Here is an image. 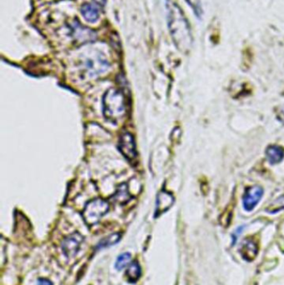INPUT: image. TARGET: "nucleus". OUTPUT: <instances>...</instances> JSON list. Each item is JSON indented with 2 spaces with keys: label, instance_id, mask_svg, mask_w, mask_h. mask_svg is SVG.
<instances>
[{
  "label": "nucleus",
  "instance_id": "f257e3e1",
  "mask_svg": "<svg viewBox=\"0 0 284 285\" xmlns=\"http://www.w3.org/2000/svg\"><path fill=\"white\" fill-rule=\"evenodd\" d=\"M167 26L170 35L177 48L182 52H188L193 46L191 27L183 10L171 0L166 2Z\"/></svg>",
  "mask_w": 284,
  "mask_h": 285
},
{
  "label": "nucleus",
  "instance_id": "f03ea898",
  "mask_svg": "<svg viewBox=\"0 0 284 285\" xmlns=\"http://www.w3.org/2000/svg\"><path fill=\"white\" fill-rule=\"evenodd\" d=\"M103 111L104 117L112 123L121 120L126 113L124 94L117 89H108L103 98Z\"/></svg>",
  "mask_w": 284,
  "mask_h": 285
},
{
  "label": "nucleus",
  "instance_id": "7ed1b4c3",
  "mask_svg": "<svg viewBox=\"0 0 284 285\" xmlns=\"http://www.w3.org/2000/svg\"><path fill=\"white\" fill-rule=\"evenodd\" d=\"M109 204L103 199H93L84 207L82 216L87 225L93 226L97 224L100 219L108 212Z\"/></svg>",
  "mask_w": 284,
  "mask_h": 285
},
{
  "label": "nucleus",
  "instance_id": "20e7f679",
  "mask_svg": "<svg viewBox=\"0 0 284 285\" xmlns=\"http://www.w3.org/2000/svg\"><path fill=\"white\" fill-rule=\"evenodd\" d=\"M83 64L87 73L92 77L104 73L109 68L108 60L100 52L88 53Z\"/></svg>",
  "mask_w": 284,
  "mask_h": 285
},
{
  "label": "nucleus",
  "instance_id": "39448f33",
  "mask_svg": "<svg viewBox=\"0 0 284 285\" xmlns=\"http://www.w3.org/2000/svg\"><path fill=\"white\" fill-rule=\"evenodd\" d=\"M263 195V188L259 185L252 186L245 191L242 197V206L248 212L253 211Z\"/></svg>",
  "mask_w": 284,
  "mask_h": 285
},
{
  "label": "nucleus",
  "instance_id": "423d86ee",
  "mask_svg": "<svg viewBox=\"0 0 284 285\" xmlns=\"http://www.w3.org/2000/svg\"><path fill=\"white\" fill-rule=\"evenodd\" d=\"M84 242V237L80 233L75 232L72 235H68L63 240L62 250L64 254L68 258H71L77 254L80 249V245Z\"/></svg>",
  "mask_w": 284,
  "mask_h": 285
},
{
  "label": "nucleus",
  "instance_id": "0eeeda50",
  "mask_svg": "<svg viewBox=\"0 0 284 285\" xmlns=\"http://www.w3.org/2000/svg\"><path fill=\"white\" fill-rule=\"evenodd\" d=\"M119 150L128 161L132 162L136 159V145L131 134L124 133L121 135L119 140Z\"/></svg>",
  "mask_w": 284,
  "mask_h": 285
},
{
  "label": "nucleus",
  "instance_id": "6e6552de",
  "mask_svg": "<svg viewBox=\"0 0 284 285\" xmlns=\"http://www.w3.org/2000/svg\"><path fill=\"white\" fill-rule=\"evenodd\" d=\"M70 31L73 38L80 43H87L93 41L96 38V34L93 30L83 26L78 21L71 23Z\"/></svg>",
  "mask_w": 284,
  "mask_h": 285
},
{
  "label": "nucleus",
  "instance_id": "1a4fd4ad",
  "mask_svg": "<svg viewBox=\"0 0 284 285\" xmlns=\"http://www.w3.org/2000/svg\"><path fill=\"white\" fill-rule=\"evenodd\" d=\"M240 254L245 260L253 261L255 259L258 255V246L255 241L250 239H245L241 245Z\"/></svg>",
  "mask_w": 284,
  "mask_h": 285
},
{
  "label": "nucleus",
  "instance_id": "9d476101",
  "mask_svg": "<svg viewBox=\"0 0 284 285\" xmlns=\"http://www.w3.org/2000/svg\"><path fill=\"white\" fill-rule=\"evenodd\" d=\"M173 203H174V197L171 194L166 192V191H162L159 193L158 199H157L155 215L158 216V215H162L172 206Z\"/></svg>",
  "mask_w": 284,
  "mask_h": 285
},
{
  "label": "nucleus",
  "instance_id": "9b49d317",
  "mask_svg": "<svg viewBox=\"0 0 284 285\" xmlns=\"http://www.w3.org/2000/svg\"><path fill=\"white\" fill-rule=\"evenodd\" d=\"M80 12L84 20L91 24L97 22L100 16L99 7L93 4H84L82 5Z\"/></svg>",
  "mask_w": 284,
  "mask_h": 285
},
{
  "label": "nucleus",
  "instance_id": "f8f14e48",
  "mask_svg": "<svg viewBox=\"0 0 284 285\" xmlns=\"http://www.w3.org/2000/svg\"><path fill=\"white\" fill-rule=\"evenodd\" d=\"M266 157L272 164H279L284 158V150L278 145H270L267 148Z\"/></svg>",
  "mask_w": 284,
  "mask_h": 285
},
{
  "label": "nucleus",
  "instance_id": "ddd939ff",
  "mask_svg": "<svg viewBox=\"0 0 284 285\" xmlns=\"http://www.w3.org/2000/svg\"><path fill=\"white\" fill-rule=\"evenodd\" d=\"M141 267L138 261H134L130 263L127 271H126V277L130 283H136L141 277Z\"/></svg>",
  "mask_w": 284,
  "mask_h": 285
},
{
  "label": "nucleus",
  "instance_id": "4468645a",
  "mask_svg": "<svg viewBox=\"0 0 284 285\" xmlns=\"http://www.w3.org/2000/svg\"><path fill=\"white\" fill-rule=\"evenodd\" d=\"M113 199L119 203H125L129 201L131 196L128 194V187L125 184L119 186L117 192L113 195Z\"/></svg>",
  "mask_w": 284,
  "mask_h": 285
},
{
  "label": "nucleus",
  "instance_id": "2eb2a0df",
  "mask_svg": "<svg viewBox=\"0 0 284 285\" xmlns=\"http://www.w3.org/2000/svg\"><path fill=\"white\" fill-rule=\"evenodd\" d=\"M120 239H121V235L119 234H113V235H109V236L99 242V244H98V249H103V248L113 245L115 243H117L120 240Z\"/></svg>",
  "mask_w": 284,
  "mask_h": 285
},
{
  "label": "nucleus",
  "instance_id": "dca6fc26",
  "mask_svg": "<svg viewBox=\"0 0 284 285\" xmlns=\"http://www.w3.org/2000/svg\"><path fill=\"white\" fill-rule=\"evenodd\" d=\"M131 261V254L129 253H124L118 257L117 261L115 263L116 270H122L128 266Z\"/></svg>",
  "mask_w": 284,
  "mask_h": 285
},
{
  "label": "nucleus",
  "instance_id": "f3484780",
  "mask_svg": "<svg viewBox=\"0 0 284 285\" xmlns=\"http://www.w3.org/2000/svg\"><path fill=\"white\" fill-rule=\"evenodd\" d=\"M186 2L191 7L197 18L201 20L203 14V9L200 0H186Z\"/></svg>",
  "mask_w": 284,
  "mask_h": 285
},
{
  "label": "nucleus",
  "instance_id": "a211bd4d",
  "mask_svg": "<svg viewBox=\"0 0 284 285\" xmlns=\"http://www.w3.org/2000/svg\"><path fill=\"white\" fill-rule=\"evenodd\" d=\"M282 210H284V196L279 197L274 200L267 208V211L270 214H276Z\"/></svg>",
  "mask_w": 284,
  "mask_h": 285
},
{
  "label": "nucleus",
  "instance_id": "6ab92c4d",
  "mask_svg": "<svg viewBox=\"0 0 284 285\" xmlns=\"http://www.w3.org/2000/svg\"><path fill=\"white\" fill-rule=\"evenodd\" d=\"M37 285H53L48 279H41L37 280Z\"/></svg>",
  "mask_w": 284,
  "mask_h": 285
},
{
  "label": "nucleus",
  "instance_id": "aec40b11",
  "mask_svg": "<svg viewBox=\"0 0 284 285\" xmlns=\"http://www.w3.org/2000/svg\"><path fill=\"white\" fill-rule=\"evenodd\" d=\"M99 5H104L105 4V0H95Z\"/></svg>",
  "mask_w": 284,
  "mask_h": 285
}]
</instances>
